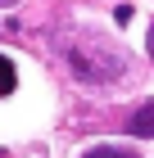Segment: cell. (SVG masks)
I'll return each instance as SVG.
<instances>
[{
    "instance_id": "6da1fadb",
    "label": "cell",
    "mask_w": 154,
    "mask_h": 158,
    "mask_svg": "<svg viewBox=\"0 0 154 158\" xmlns=\"http://www.w3.org/2000/svg\"><path fill=\"white\" fill-rule=\"evenodd\" d=\"M68 63H73V77H82V81H113V77H122V54H91L86 45H73Z\"/></svg>"
},
{
    "instance_id": "7a4b0ae2",
    "label": "cell",
    "mask_w": 154,
    "mask_h": 158,
    "mask_svg": "<svg viewBox=\"0 0 154 158\" xmlns=\"http://www.w3.org/2000/svg\"><path fill=\"white\" fill-rule=\"evenodd\" d=\"M127 131L136 135V140H154V99H145L141 109L127 118Z\"/></svg>"
},
{
    "instance_id": "3957f363",
    "label": "cell",
    "mask_w": 154,
    "mask_h": 158,
    "mask_svg": "<svg viewBox=\"0 0 154 158\" xmlns=\"http://www.w3.org/2000/svg\"><path fill=\"white\" fill-rule=\"evenodd\" d=\"M14 86H18V73H14V63L0 54V95H9Z\"/></svg>"
},
{
    "instance_id": "277c9868",
    "label": "cell",
    "mask_w": 154,
    "mask_h": 158,
    "mask_svg": "<svg viewBox=\"0 0 154 158\" xmlns=\"http://www.w3.org/2000/svg\"><path fill=\"white\" fill-rule=\"evenodd\" d=\"M82 158H136L131 149H113V145H100V149H91V154H82Z\"/></svg>"
},
{
    "instance_id": "5b68a950",
    "label": "cell",
    "mask_w": 154,
    "mask_h": 158,
    "mask_svg": "<svg viewBox=\"0 0 154 158\" xmlns=\"http://www.w3.org/2000/svg\"><path fill=\"white\" fill-rule=\"evenodd\" d=\"M150 59H154V23H150Z\"/></svg>"
},
{
    "instance_id": "8992f818",
    "label": "cell",
    "mask_w": 154,
    "mask_h": 158,
    "mask_svg": "<svg viewBox=\"0 0 154 158\" xmlns=\"http://www.w3.org/2000/svg\"><path fill=\"white\" fill-rule=\"evenodd\" d=\"M0 5H14V0H0Z\"/></svg>"
}]
</instances>
